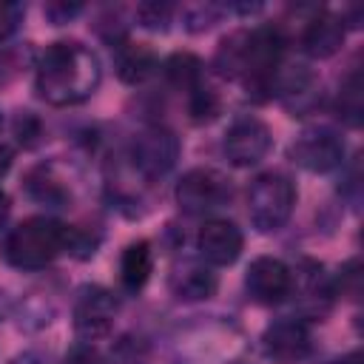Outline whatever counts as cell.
<instances>
[{
  "label": "cell",
  "mask_w": 364,
  "mask_h": 364,
  "mask_svg": "<svg viewBox=\"0 0 364 364\" xmlns=\"http://www.w3.org/2000/svg\"><path fill=\"white\" fill-rule=\"evenodd\" d=\"M168 284H171V293L179 301H202V299H210L216 293L219 279H216V273L210 270L208 262L185 259V262L173 264V270L168 276Z\"/></svg>",
  "instance_id": "obj_15"
},
{
  "label": "cell",
  "mask_w": 364,
  "mask_h": 364,
  "mask_svg": "<svg viewBox=\"0 0 364 364\" xmlns=\"http://www.w3.org/2000/svg\"><path fill=\"white\" fill-rule=\"evenodd\" d=\"M245 37H247V31H233V34H228V37L219 43L216 57H213V68H216L219 77H225V80H239V77H242Z\"/></svg>",
  "instance_id": "obj_21"
},
{
  "label": "cell",
  "mask_w": 364,
  "mask_h": 364,
  "mask_svg": "<svg viewBox=\"0 0 364 364\" xmlns=\"http://www.w3.org/2000/svg\"><path fill=\"white\" fill-rule=\"evenodd\" d=\"M179 154H182V145H179V136L171 128L148 125V128H142L134 136L131 151H128V159H131L134 171L142 179L156 182L165 173H171V168L176 165Z\"/></svg>",
  "instance_id": "obj_4"
},
{
  "label": "cell",
  "mask_w": 364,
  "mask_h": 364,
  "mask_svg": "<svg viewBox=\"0 0 364 364\" xmlns=\"http://www.w3.org/2000/svg\"><path fill=\"white\" fill-rule=\"evenodd\" d=\"M114 63H117V77L122 82H128V85L145 82L159 68V60H156V54L148 46L128 43V40L114 48Z\"/></svg>",
  "instance_id": "obj_16"
},
{
  "label": "cell",
  "mask_w": 364,
  "mask_h": 364,
  "mask_svg": "<svg viewBox=\"0 0 364 364\" xmlns=\"http://www.w3.org/2000/svg\"><path fill=\"white\" fill-rule=\"evenodd\" d=\"M176 11H179V17H182V26H185L188 31L199 34V31H208L210 26H216L219 17H222L228 9L219 6V3H188V6H182V9H176Z\"/></svg>",
  "instance_id": "obj_22"
},
{
  "label": "cell",
  "mask_w": 364,
  "mask_h": 364,
  "mask_svg": "<svg viewBox=\"0 0 364 364\" xmlns=\"http://www.w3.org/2000/svg\"><path fill=\"white\" fill-rule=\"evenodd\" d=\"M188 111H191V119L193 122H208L219 114V97L213 88H208L205 82L199 88H193L188 94Z\"/></svg>",
  "instance_id": "obj_25"
},
{
  "label": "cell",
  "mask_w": 364,
  "mask_h": 364,
  "mask_svg": "<svg viewBox=\"0 0 364 364\" xmlns=\"http://www.w3.org/2000/svg\"><path fill=\"white\" fill-rule=\"evenodd\" d=\"M336 111L338 119H344L347 125L358 128L361 117H364V82H361V71H350L338 88V100H336Z\"/></svg>",
  "instance_id": "obj_19"
},
{
  "label": "cell",
  "mask_w": 364,
  "mask_h": 364,
  "mask_svg": "<svg viewBox=\"0 0 364 364\" xmlns=\"http://www.w3.org/2000/svg\"><path fill=\"white\" fill-rule=\"evenodd\" d=\"M60 364H102V358H100V353H97L94 344H88V341H77V344L63 355Z\"/></svg>",
  "instance_id": "obj_30"
},
{
  "label": "cell",
  "mask_w": 364,
  "mask_h": 364,
  "mask_svg": "<svg viewBox=\"0 0 364 364\" xmlns=\"http://www.w3.org/2000/svg\"><path fill=\"white\" fill-rule=\"evenodd\" d=\"M151 270H154V250L145 239L139 242H131L122 256H119V282L128 293H136L145 287V282L151 279Z\"/></svg>",
  "instance_id": "obj_17"
},
{
  "label": "cell",
  "mask_w": 364,
  "mask_h": 364,
  "mask_svg": "<svg viewBox=\"0 0 364 364\" xmlns=\"http://www.w3.org/2000/svg\"><path fill=\"white\" fill-rule=\"evenodd\" d=\"M290 296H299V310L310 318H321L336 293L333 279L324 273V267L313 259H299V264L290 270Z\"/></svg>",
  "instance_id": "obj_9"
},
{
  "label": "cell",
  "mask_w": 364,
  "mask_h": 364,
  "mask_svg": "<svg viewBox=\"0 0 364 364\" xmlns=\"http://www.w3.org/2000/svg\"><path fill=\"white\" fill-rule=\"evenodd\" d=\"M0 128H3V117H0Z\"/></svg>",
  "instance_id": "obj_37"
},
{
  "label": "cell",
  "mask_w": 364,
  "mask_h": 364,
  "mask_svg": "<svg viewBox=\"0 0 364 364\" xmlns=\"http://www.w3.org/2000/svg\"><path fill=\"white\" fill-rule=\"evenodd\" d=\"M65 230L68 225L48 216L23 219L6 233L0 253L17 270H43L65 253Z\"/></svg>",
  "instance_id": "obj_2"
},
{
  "label": "cell",
  "mask_w": 364,
  "mask_h": 364,
  "mask_svg": "<svg viewBox=\"0 0 364 364\" xmlns=\"http://www.w3.org/2000/svg\"><path fill=\"white\" fill-rule=\"evenodd\" d=\"M262 341L267 355L279 361H299L310 353V327L301 316H282L264 330Z\"/></svg>",
  "instance_id": "obj_14"
},
{
  "label": "cell",
  "mask_w": 364,
  "mask_h": 364,
  "mask_svg": "<svg viewBox=\"0 0 364 364\" xmlns=\"http://www.w3.org/2000/svg\"><path fill=\"white\" fill-rule=\"evenodd\" d=\"M270 145H273V134H270L267 122H262L253 114H242L228 125L222 151H225L230 165L250 168V165H259L267 156Z\"/></svg>",
  "instance_id": "obj_7"
},
{
  "label": "cell",
  "mask_w": 364,
  "mask_h": 364,
  "mask_svg": "<svg viewBox=\"0 0 364 364\" xmlns=\"http://www.w3.org/2000/svg\"><path fill=\"white\" fill-rule=\"evenodd\" d=\"M173 14H176V6L159 3V0H148V3L136 6V20L148 31H165L173 23Z\"/></svg>",
  "instance_id": "obj_24"
},
{
  "label": "cell",
  "mask_w": 364,
  "mask_h": 364,
  "mask_svg": "<svg viewBox=\"0 0 364 364\" xmlns=\"http://www.w3.org/2000/svg\"><path fill=\"white\" fill-rule=\"evenodd\" d=\"M11 162H14V151H11L9 145H3V142H0V179L9 173Z\"/></svg>",
  "instance_id": "obj_33"
},
{
  "label": "cell",
  "mask_w": 364,
  "mask_h": 364,
  "mask_svg": "<svg viewBox=\"0 0 364 364\" xmlns=\"http://www.w3.org/2000/svg\"><path fill=\"white\" fill-rule=\"evenodd\" d=\"M43 11H46V17H48L54 26H63V23L74 20V17L82 11V6H80V3H48Z\"/></svg>",
  "instance_id": "obj_31"
},
{
  "label": "cell",
  "mask_w": 364,
  "mask_h": 364,
  "mask_svg": "<svg viewBox=\"0 0 364 364\" xmlns=\"http://www.w3.org/2000/svg\"><path fill=\"white\" fill-rule=\"evenodd\" d=\"M245 290L256 304H279L290 296V267L276 256H256L247 264Z\"/></svg>",
  "instance_id": "obj_10"
},
{
  "label": "cell",
  "mask_w": 364,
  "mask_h": 364,
  "mask_svg": "<svg viewBox=\"0 0 364 364\" xmlns=\"http://www.w3.org/2000/svg\"><path fill=\"white\" fill-rule=\"evenodd\" d=\"M97 245L100 239L91 233V230H82V228H71L65 230V253L74 256V259H91L97 253Z\"/></svg>",
  "instance_id": "obj_27"
},
{
  "label": "cell",
  "mask_w": 364,
  "mask_h": 364,
  "mask_svg": "<svg viewBox=\"0 0 364 364\" xmlns=\"http://www.w3.org/2000/svg\"><path fill=\"white\" fill-rule=\"evenodd\" d=\"M242 247H245V236L230 219H208L196 233L199 259L213 267L233 264L239 259Z\"/></svg>",
  "instance_id": "obj_12"
},
{
  "label": "cell",
  "mask_w": 364,
  "mask_h": 364,
  "mask_svg": "<svg viewBox=\"0 0 364 364\" xmlns=\"http://www.w3.org/2000/svg\"><path fill=\"white\" fill-rule=\"evenodd\" d=\"M11 128H14L17 142H20V145H26V148H31V145L40 139V134H43V125H40V119H37L31 111H17V117H14Z\"/></svg>",
  "instance_id": "obj_28"
},
{
  "label": "cell",
  "mask_w": 364,
  "mask_h": 364,
  "mask_svg": "<svg viewBox=\"0 0 364 364\" xmlns=\"http://www.w3.org/2000/svg\"><path fill=\"white\" fill-rule=\"evenodd\" d=\"M333 293L347 296V299H358V293H361V264H358V259H350V262L341 264L338 276L333 279Z\"/></svg>",
  "instance_id": "obj_26"
},
{
  "label": "cell",
  "mask_w": 364,
  "mask_h": 364,
  "mask_svg": "<svg viewBox=\"0 0 364 364\" xmlns=\"http://www.w3.org/2000/svg\"><path fill=\"white\" fill-rule=\"evenodd\" d=\"M176 205L185 213H210L222 205H228L230 199V179L213 168H191L188 173H182V179L176 182Z\"/></svg>",
  "instance_id": "obj_6"
},
{
  "label": "cell",
  "mask_w": 364,
  "mask_h": 364,
  "mask_svg": "<svg viewBox=\"0 0 364 364\" xmlns=\"http://www.w3.org/2000/svg\"><path fill=\"white\" fill-rule=\"evenodd\" d=\"M273 94H279V100L287 105V111L304 114L321 102V82L313 74V68H307L304 63H290L276 71Z\"/></svg>",
  "instance_id": "obj_11"
},
{
  "label": "cell",
  "mask_w": 364,
  "mask_h": 364,
  "mask_svg": "<svg viewBox=\"0 0 364 364\" xmlns=\"http://www.w3.org/2000/svg\"><path fill=\"white\" fill-rule=\"evenodd\" d=\"M202 71H205L202 60L196 54H191V51H173L162 63V74H165L168 85H173V88L185 91V94H191L193 88L202 85Z\"/></svg>",
  "instance_id": "obj_18"
},
{
  "label": "cell",
  "mask_w": 364,
  "mask_h": 364,
  "mask_svg": "<svg viewBox=\"0 0 364 364\" xmlns=\"http://www.w3.org/2000/svg\"><path fill=\"white\" fill-rule=\"evenodd\" d=\"M102 80L100 57L80 40H60L46 46L34 68V88L48 105L85 102Z\"/></svg>",
  "instance_id": "obj_1"
},
{
  "label": "cell",
  "mask_w": 364,
  "mask_h": 364,
  "mask_svg": "<svg viewBox=\"0 0 364 364\" xmlns=\"http://www.w3.org/2000/svg\"><path fill=\"white\" fill-rule=\"evenodd\" d=\"M9 364H48L40 353H34V350H26V353H20V355H14Z\"/></svg>",
  "instance_id": "obj_32"
},
{
  "label": "cell",
  "mask_w": 364,
  "mask_h": 364,
  "mask_svg": "<svg viewBox=\"0 0 364 364\" xmlns=\"http://www.w3.org/2000/svg\"><path fill=\"white\" fill-rule=\"evenodd\" d=\"M9 313H11V299H9V296L0 290V321H3Z\"/></svg>",
  "instance_id": "obj_36"
},
{
  "label": "cell",
  "mask_w": 364,
  "mask_h": 364,
  "mask_svg": "<svg viewBox=\"0 0 364 364\" xmlns=\"http://www.w3.org/2000/svg\"><path fill=\"white\" fill-rule=\"evenodd\" d=\"M344 37H347V23L341 14L313 11L301 28V48L313 60H327L344 46Z\"/></svg>",
  "instance_id": "obj_13"
},
{
  "label": "cell",
  "mask_w": 364,
  "mask_h": 364,
  "mask_svg": "<svg viewBox=\"0 0 364 364\" xmlns=\"http://www.w3.org/2000/svg\"><path fill=\"white\" fill-rule=\"evenodd\" d=\"M327 364H361V355H358V353H347V355L333 358V361H327Z\"/></svg>",
  "instance_id": "obj_35"
},
{
  "label": "cell",
  "mask_w": 364,
  "mask_h": 364,
  "mask_svg": "<svg viewBox=\"0 0 364 364\" xmlns=\"http://www.w3.org/2000/svg\"><path fill=\"white\" fill-rule=\"evenodd\" d=\"M290 159L310 173H330L344 162V139L324 125L307 128L293 139Z\"/></svg>",
  "instance_id": "obj_8"
},
{
  "label": "cell",
  "mask_w": 364,
  "mask_h": 364,
  "mask_svg": "<svg viewBox=\"0 0 364 364\" xmlns=\"http://www.w3.org/2000/svg\"><path fill=\"white\" fill-rule=\"evenodd\" d=\"M26 191L34 202L48 205V208H63L65 199H68L65 185L51 173V168H34L26 179Z\"/></svg>",
  "instance_id": "obj_20"
},
{
  "label": "cell",
  "mask_w": 364,
  "mask_h": 364,
  "mask_svg": "<svg viewBox=\"0 0 364 364\" xmlns=\"http://www.w3.org/2000/svg\"><path fill=\"white\" fill-rule=\"evenodd\" d=\"M296 208V185L282 171H264L250 182L247 216L259 233H273L287 225Z\"/></svg>",
  "instance_id": "obj_3"
},
{
  "label": "cell",
  "mask_w": 364,
  "mask_h": 364,
  "mask_svg": "<svg viewBox=\"0 0 364 364\" xmlns=\"http://www.w3.org/2000/svg\"><path fill=\"white\" fill-rule=\"evenodd\" d=\"M117 296L102 287V284H85L77 299H74V310H71V321H74V333L80 341H97L102 336L111 333L114 318H117Z\"/></svg>",
  "instance_id": "obj_5"
},
{
  "label": "cell",
  "mask_w": 364,
  "mask_h": 364,
  "mask_svg": "<svg viewBox=\"0 0 364 364\" xmlns=\"http://www.w3.org/2000/svg\"><path fill=\"white\" fill-rule=\"evenodd\" d=\"M148 344L139 336H122L108 350V364H148Z\"/></svg>",
  "instance_id": "obj_23"
},
{
  "label": "cell",
  "mask_w": 364,
  "mask_h": 364,
  "mask_svg": "<svg viewBox=\"0 0 364 364\" xmlns=\"http://www.w3.org/2000/svg\"><path fill=\"white\" fill-rule=\"evenodd\" d=\"M9 216H11V199H9V193L0 188V230L9 225Z\"/></svg>",
  "instance_id": "obj_34"
},
{
  "label": "cell",
  "mask_w": 364,
  "mask_h": 364,
  "mask_svg": "<svg viewBox=\"0 0 364 364\" xmlns=\"http://www.w3.org/2000/svg\"><path fill=\"white\" fill-rule=\"evenodd\" d=\"M23 14L26 9L20 3H0V43L17 31V26L23 23Z\"/></svg>",
  "instance_id": "obj_29"
}]
</instances>
